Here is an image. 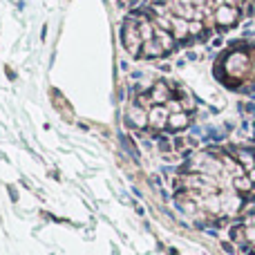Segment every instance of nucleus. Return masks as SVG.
Listing matches in <instances>:
<instances>
[{"instance_id": "1", "label": "nucleus", "mask_w": 255, "mask_h": 255, "mask_svg": "<svg viewBox=\"0 0 255 255\" xmlns=\"http://www.w3.org/2000/svg\"><path fill=\"white\" fill-rule=\"evenodd\" d=\"M130 112H136L134 126H152L157 130H181L188 126V110L177 101L172 88L157 83L150 92L136 99Z\"/></svg>"}]
</instances>
